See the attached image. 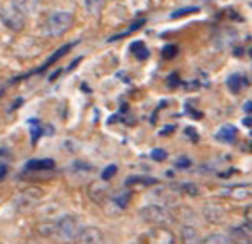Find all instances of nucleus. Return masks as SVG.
<instances>
[{
	"label": "nucleus",
	"mask_w": 252,
	"mask_h": 244,
	"mask_svg": "<svg viewBox=\"0 0 252 244\" xmlns=\"http://www.w3.org/2000/svg\"><path fill=\"white\" fill-rule=\"evenodd\" d=\"M72 24H74V15L71 12H52L42 24V34L47 37H59L71 29Z\"/></svg>",
	"instance_id": "1"
},
{
	"label": "nucleus",
	"mask_w": 252,
	"mask_h": 244,
	"mask_svg": "<svg viewBox=\"0 0 252 244\" xmlns=\"http://www.w3.org/2000/svg\"><path fill=\"white\" fill-rule=\"evenodd\" d=\"M81 231H83V227H81V222L76 215H64L63 219L56 222L54 234L63 243H74L78 241Z\"/></svg>",
	"instance_id": "2"
},
{
	"label": "nucleus",
	"mask_w": 252,
	"mask_h": 244,
	"mask_svg": "<svg viewBox=\"0 0 252 244\" xmlns=\"http://www.w3.org/2000/svg\"><path fill=\"white\" fill-rule=\"evenodd\" d=\"M140 217L143 219L145 222L153 224V226H166L173 221L172 214H170L168 210L160 206H153V204L140 209Z\"/></svg>",
	"instance_id": "3"
},
{
	"label": "nucleus",
	"mask_w": 252,
	"mask_h": 244,
	"mask_svg": "<svg viewBox=\"0 0 252 244\" xmlns=\"http://www.w3.org/2000/svg\"><path fill=\"white\" fill-rule=\"evenodd\" d=\"M24 12H20L17 7L12 5H3L2 7V24L7 29L19 32L26 27V19H24Z\"/></svg>",
	"instance_id": "4"
},
{
	"label": "nucleus",
	"mask_w": 252,
	"mask_h": 244,
	"mask_svg": "<svg viewBox=\"0 0 252 244\" xmlns=\"http://www.w3.org/2000/svg\"><path fill=\"white\" fill-rule=\"evenodd\" d=\"M141 243L143 244H175V234L166 226H155L150 229L148 233L141 236Z\"/></svg>",
	"instance_id": "5"
},
{
	"label": "nucleus",
	"mask_w": 252,
	"mask_h": 244,
	"mask_svg": "<svg viewBox=\"0 0 252 244\" xmlns=\"http://www.w3.org/2000/svg\"><path fill=\"white\" fill-rule=\"evenodd\" d=\"M230 239L234 244H252V226L249 222L230 229Z\"/></svg>",
	"instance_id": "6"
},
{
	"label": "nucleus",
	"mask_w": 252,
	"mask_h": 244,
	"mask_svg": "<svg viewBox=\"0 0 252 244\" xmlns=\"http://www.w3.org/2000/svg\"><path fill=\"white\" fill-rule=\"evenodd\" d=\"M76 244H104V236L97 227H84Z\"/></svg>",
	"instance_id": "7"
},
{
	"label": "nucleus",
	"mask_w": 252,
	"mask_h": 244,
	"mask_svg": "<svg viewBox=\"0 0 252 244\" xmlns=\"http://www.w3.org/2000/svg\"><path fill=\"white\" fill-rule=\"evenodd\" d=\"M88 195L94 204H104L108 197V187L103 182H91L88 187Z\"/></svg>",
	"instance_id": "8"
},
{
	"label": "nucleus",
	"mask_w": 252,
	"mask_h": 244,
	"mask_svg": "<svg viewBox=\"0 0 252 244\" xmlns=\"http://www.w3.org/2000/svg\"><path fill=\"white\" fill-rule=\"evenodd\" d=\"M180 244H204V241L192 226H185L180 234Z\"/></svg>",
	"instance_id": "9"
},
{
	"label": "nucleus",
	"mask_w": 252,
	"mask_h": 244,
	"mask_svg": "<svg viewBox=\"0 0 252 244\" xmlns=\"http://www.w3.org/2000/svg\"><path fill=\"white\" fill-rule=\"evenodd\" d=\"M40 197H42V192H40L39 189H35V187H32V189L24 190V192L19 195L20 204H27V206H31V204L34 206Z\"/></svg>",
	"instance_id": "10"
},
{
	"label": "nucleus",
	"mask_w": 252,
	"mask_h": 244,
	"mask_svg": "<svg viewBox=\"0 0 252 244\" xmlns=\"http://www.w3.org/2000/svg\"><path fill=\"white\" fill-rule=\"evenodd\" d=\"M12 3L24 14H34L39 9L40 0H12Z\"/></svg>",
	"instance_id": "11"
},
{
	"label": "nucleus",
	"mask_w": 252,
	"mask_h": 244,
	"mask_svg": "<svg viewBox=\"0 0 252 244\" xmlns=\"http://www.w3.org/2000/svg\"><path fill=\"white\" fill-rule=\"evenodd\" d=\"M54 160L51 158H37V160H29L26 165L27 170H52L54 169Z\"/></svg>",
	"instance_id": "12"
},
{
	"label": "nucleus",
	"mask_w": 252,
	"mask_h": 244,
	"mask_svg": "<svg viewBox=\"0 0 252 244\" xmlns=\"http://www.w3.org/2000/svg\"><path fill=\"white\" fill-rule=\"evenodd\" d=\"M104 3H106V0H84V9L93 17H99L104 9Z\"/></svg>",
	"instance_id": "13"
},
{
	"label": "nucleus",
	"mask_w": 252,
	"mask_h": 244,
	"mask_svg": "<svg viewBox=\"0 0 252 244\" xmlns=\"http://www.w3.org/2000/svg\"><path fill=\"white\" fill-rule=\"evenodd\" d=\"M235 135H237V130H235L232 125H223V127L217 132V138L223 143H232L235 140Z\"/></svg>",
	"instance_id": "14"
},
{
	"label": "nucleus",
	"mask_w": 252,
	"mask_h": 244,
	"mask_svg": "<svg viewBox=\"0 0 252 244\" xmlns=\"http://www.w3.org/2000/svg\"><path fill=\"white\" fill-rule=\"evenodd\" d=\"M227 86L232 93H239L242 89V86H246V79H244L242 74H232L229 79H227Z\"/></svg>",
	"instance_id": "15"
},
{
	"label": "nucleus",
	"mask_w": 252,
	"mask_h": 244,
	"mask_svg": "<svg viewBox=\"0 0 252 244\" xmlns=\"http://www.w3.org/2000/svg\"><path fill=\"white\" fill-rule=\"evenodd\" d=\"M204 244H232V239L225 234H210L204 239Z\"/></svg>",
	"instance_id": "16"
},
{
	"label": "nucleus",
	"mask_w": 252,
	"mask_h": 244,
	"mask_svg": "<svg viewBox=\"0 0 252 244\" xmlns=\"http://www.w3.org/2000/svg\"><path fill=\"white\" fill-rule=\"evenodd\" d=\"M71 49H72V44H66V46H63V47L59 49V51H56L54 54L51 56V59H49L46 64H44V68L37 69V71H42V69H46L47 66H51V64H52V63H56V61H58L59 58H63L64 54H67V52L71 51Z\"/></svg>",
	"instance_id": "17"
},
{
	"label": "nucleus",
	"mask_w": 252,
	"mask_h": 244,
	"mask_svg": "<svg viewBox=\"0 0 252 244\" xmlns=\"http://www.w3.org/2000/svg\"><path fill=\"white\" fill-rule=\"evenodd\" d=\"M131 52H135V56L138 59H146L150 56V52H148V49L145 47V44L141 42H133V46H131Z\"/></svg>",
	"instance_id": "18"
},
{
	"label": "nucleus",
	"mask_w": 252,
	"mask_h": 244,
	"mask_svg": "<svg viewBox=\"0 0 252 244\" xmlns=\"http://www.w3.org/2000/svg\"><path fill=\"white\" fill-rule=\"evenodd\" d=\"M135 184L152 185V184H157V180L155 178H150V177H131L126 180V185H135Z\"/></svg>",
	"instance_id": "19"
},
{
	"label": "nucleus",
	"mask_w": 252,
	"mask_h": 244,
	"mask_svg": "<svg viewBox=\"0 0 252 244\" xmlns=\"http://www.w3.org/2000/svg\"><path fill=\"white\" fill-rule=\"evenodd\" d=\"M40 135H42V127L39 125L37 120H32L31 121V137H32V141L37 140Z\"/></svg>",
	"instance_id": "20"
},
{
	"label": "nucleus",
	"mask_w": 252,
	"mask_h": 244,
	"mask_svg": "<svg viewBox=\"0 0 252 244\" xmlns=\"http://www.w3.org/2000/svg\"><path fill=\"white\" fill-rule=\"evenodd\" d=\"M195 12H198V7H184V9H178V10H175L173 14H172V19L184 17V15L195 14Z\"/></svg>",
	"instance_id": "21"
},
{
	"label": "nucleus",
	"mask_w": 252,
	"mask_h": 244,
	"mask_svg": "<svg viewBox=\"0 0 252 244\" xmlns=\"http://www.w3.org/2000/svg\"><path fill=\"white\" fill-rule=\"evenodd\" d=\"M161 54H163L165 59H173V58H177V54H178V47L175 46V44H170V46H166L163 49Z\"/></svg>",
	"instance_id": "22"
},
{
	"label": "nucleus",
	"mask_w": 252,
	"mask_h": 244,
	"mask_svg": "<svg viewBox=\"0 0 252 244\" xmlns=\"http://www.w3.org/2000/svg\"><path fill=\"white\" fill-rule=\"evenodd\" d=\"M129 197H131V195H129V192H126V190H123V192H120L115 197V202L120 207H126L128 206V201H129Z\"/></svg>",
	"instance_id": "23"
},
{
	"label": "nucleus",
	"mask_w": 252,
	"mask_h": 244,
	"mask_svg": "<svg viewBox=\"0 0 252 244\" xmlns=\"http://www.w3.org/2000/svg\"><path fill=\"white\" fill-rule=\"evenodd\" d=\"M116 172H118V167L116 165H108L106 169L103 170V174H101V178H103V180H109V178L115 175Z\"/></svg>",
	"instance_id": "24"
},
{
	"label": "nucleus",
	"mask_w": 252,
	"mask_h": 244,
	"mask_svg": "<svg viewBox=\"0 0 252 244\" xmlns=\"http://www.w3.org/2000/svg\"><path fill=\"white\" fill-rule=\"evenodd\" d=\"M152 158H153V160H157V162H163L166 158V152H165V150H161V148H155L152 152Z\"/></svg>",
	"instance_id": "25"
},
{
	"label": "nucleus",
	"mask_w": 252,
	"mask_h": 244,
	"mask_svg": "<svg viewBox=\"0 0 252 244\" xmlns=\"http://www.w3.org/2000/svg\"><path fill=\"white\" fill-rule=\"evenodd\" d=\"M190 165H192V162H190L187 157H182V158H178V160H177V167H178V169H189Z\"/></svg>",
	"instance_id": "26"
},
{
	"label": "nucleus",
	"mask_w": 252,
	"mask_h": 244,
	"mask_svg": "<svg viewBox=\"0 0 252 244\" xmlns=\"http://www.w3.org/2000/svg\"><path fill=\"white\" fill-rule=\"evenodd\" d=\"M244 217H246V222H249L252 226V206H249L246 209V212H244Z\"/></svg>",
	"instance_id": "27"
},
{
	"label": "nucleus",
	"mask_w": 252,
	"mask_h": 244,
	"mask_svg": "<svg viewBox=\"0 0 252 244\" xmlns=\"http://www.w3.org/2000/svg\"><path fill=\"white\" fill-rule=\"evenodd\" d=\"M168 83H170V86H177V84H180L178 83V78H177V74H172L168 78Z\"/></svg>",
	"instance_id": "28"
},
{
	"label": "nucleus",
	"mask_w": 252,
	"mask_h": 244,
	"mask_svg": "<svg viewBox=\"0 0 252 244\" xmlns=\"http://www.w3.org/2000/svg\"><path fill=\"white\" fill-rule=\"evenodd\" d=\"M7 175V164H5V160L2 162V170H0V177H2V180L5 178Z\"/></svg>",
	"instance_id": "29"
},
{
	"label": "nucleus",
	"mask_w": 252,
	"mask_h": 244,
	"mask_svg": "<svg viewBox=\"0 0 252 244\" xmlns=\"http://www.w3.org/2000/svg\"><path fill=\"white\" fill-rule=\"evenodd\" d=\"M244 125H246V127H252V116L244 118Z\"/></svg>",
	"instance_id": "30"
},
{
	"label": "nucleus",
	"mask_w": 252,
	"mask_h": 244,
	"mask_svg": "<svg viewBox=\"0 0 252 244\" xmlns=\"http://www.w3.org/2000/svg\"><path fill=\"white\" fill-rule=\"evenodd\" d=\"M244 109H246L247 113H252V101H249V103L244 105Z\"/></svg>",
	"instance_id": "31"
}]
</instances>
